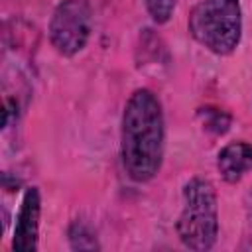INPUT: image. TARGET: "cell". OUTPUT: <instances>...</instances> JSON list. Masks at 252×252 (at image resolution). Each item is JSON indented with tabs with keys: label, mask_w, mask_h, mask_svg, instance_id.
I'll use <instances>...</instances> for the list:
<instances>
[{
	"label": "cell",
	"mask_w": 252,
	"mask_h": 252,
	"mask_svg": "<svg viewBox=\"0 0 252 252\" xmlns=\"http://www.w3.org/2000/svg\"><path fill=\"white\" fill-rule=\"evenodd\" d=\"M93 32V10L87 0H61L47 26L51 47L63 57L81 53Z\"/></svg>",
	"instance_id": "cell-4"
},
{
	"label": "cell",
	"mask_w": 252,
	"mask_h": 252,
	"mask_svg": "<svg viewBox=\"0 0 252 252\" xmlns=\"http://www.w3.org/2000/svg\"><path fill=\"white\" fill-rule=\"evenodd\" d=\"M217 169L226 183H238L252 169V144L238 140L230 142L217 154Z\"/></svg>",
	"instance_id": "cell-6"
},
{
	"label": "cell",
	"mask_w": 252,
	"mask_h": 252,
	"mask_svg": "<svg viewBox=\"0 0 252 252\" xmlns=\"http://www.w3.org/2000/svg\"><path fill=\"white\" fill-rule=\"evenodd\" d=\"M197 118H199L201 126L207 132H211L213 136H224L232 124L230 114L219 106H213V104H205V106L197 108Z\"/></svg>",
	"instance_id": "cell-7"
},
{
	"label": "cell",
	"mask_w": 252,
	"mask_h": 252,
	"mask_svg": "<svg viewBox=\"0 0 252 252\" xmlns=\"http://www.w3.org/2000/svg\"><path fill=\"white\" fill-rule=\"evenodd\" d=\"M179 242L195 252H207L219 238V197L205 177H191L181 189V211L175 220Z\"/></svg>",
	"instance_id": "cell-2"
},
{
	"label": "cell",
	"mask_w": 252,
	"mask_h": 252,
	"mask_svg": "<svg viewBox=\"0 0 252 252\" xmlns=\"http://www.w3.org/2000/svg\"><path fill=\"white\" fill-rule=\"evenodd\" d=\"M39 219H41V193H39V187L32 185L24 191L18 213H16V222L12 230L14 252H37Z\"/></svg>",
	"instance_id": "cell-5"
},
{
	"label": "cell",
	"mask_w": 252,
	"mask_h": 252,
	"mask_svg": "<svg viewBox=\"0 0 252 252\" xmlns=\"http://www.w3.org/2000/svg\"><path fill=\"white\" fill-rule=\"evenodd\" d=\"M187 30L213 55H232L242 39L240 0H199L189 12Z\"/></svg>",
	"instance_id": "cell-3"
},
{
	"label": "cell",
	"mask_w": 252,
	"mask_h": 252,
	"mask_svg": "<svg viewBox=\"0 0 252 252\" xmlns=\"http://www.w3.org/2000/svg\"><path fill=\"white\" fill-rule=\"evenodd\" d=\"M67 238H69V246L73 250H98L100 248L94 230L91 228V224H87L81 219H77L69 224Z\"/></svg>",
	"instance_id": "cell-8"
},
{
	"label": "cell",
	"mask_w": 252,
	"mask_h": 252,
	"mask_svg": "<svg viewBox=\"0 0 252 252\" xmlns=\"http://www.w3.org/2000/svg\"><path fill=\"white\" fill-rule=\"evenodd\" d=\"M165 156V116L158 94L140 87L124 102L120 118V161L134 183H150Z\"/></svg>",
	"instance_id": "cell-1"
},
{
	"label": "cell",
	"mask_w": 252,
	"mask_h": 252,
	"mask_svg": "<svg viewBox=\"0 0 252 252\" xmlns=\"http://www.w3.org/2000/svg\"><path fill=\"white\" fill-rule=\"evenodd\" d=\"M175 4H177V0H144L148 16L158 26H163L171 20V16L175 12Z\"/></svg>",
	"instance_id": "cell-9"
}]
</instances>
